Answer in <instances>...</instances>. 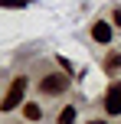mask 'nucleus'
<instances>
[{
	"instance_id": "5",
	"label": "nucleus",
	"mask_w": 121,
	"mask_h": 124,
	"mask_svg": "<svg viewBox=\"0 0 121 124\" xmlns=\"http://www.w3.org/2000/svg\"><path fill=\"white\" fill-rule=\"evenodd\" d=\"M56 124H75V105H65L62 111H59V121Z\"/></svg>"
},
{
	"instance_id": "8",
	"label": "nucleus",
	"mask_w": 121,
	"mask_h": 124,
	"mask_svg": "<svg viewBox=\"0 0 121 124\" xmlns=\"http://www.w3.org/2000/svg\"><path fill=\"white\" fill-rule=\"evenodd\" d=\"M30 0H3V7H26Z\"/></svg>"
},
{
	"instance_id": "10",
	"label": "nucleus",
	"mask_w": 121,
	"mask_h": 124,
	"mask_svg": "<svg viewBox=\"0 0 121 124\" xmlns=\"http://www.w3.org/2000/svg\"><path fill=\"white\" fill-rule=\"evenodd\" d=\"M89 124H108V121H89Z\"/></svg>"
},
{
	"instance_id": "7",
	"label": "nucleus",
	"mask_w": 121,
	"mask_h": 124,
	"mask_svg": "<svg viewBox=\"0 0 121 124\" xmlns=\"http://www.w3.org/2000/svg\"><path fill=\"white\" fill-rule=\"evenodd\" d=\"M118 65H121V52H111V56H108V62H105V72H115Z\"/></svg>"
},
{
	"instance_id": "1",
	"label": "nucleus",
	"mask_w": 121,
	"mask_h": 124,
	"mask_svg": "<svg viewBox=\"0 0 121 124\" xmlns=\"http://www.w3.org/2000/svg\"><path fill=\"white\" fill-rule=\"evenodd\" d=\"M23 95H26V78L23 75H16V78L10 82V88H7V95H3V111H13L16 105H23Z\"/></svg>"
},
{
	"instance_id": "9",
	"label": "nucleus",
	"mask_w": 121,
	"mask_h": 124,
	"mask_svg": "<svg viewBox=\"0 0 121 124\" xmlns=\"http://www.w3.org/2000/svg\"><path fill=\"white\" fill-rule=\"evenodd\" d=\"M115 26H121V10H115Z\"/></svg>"
},
{
	"instance_id": "6",
	"label": "nucleus",
	"mask_w": 121,
	"mask_h": 124,
	"mask_svg": "<svg viewBox=\"0 0 121 124\" xmlns=\"http://www.w3.org/2000/svg\"><path fill=\"white\" fill-rule=\"evenodd\" d=\"M23 111H26V121H39V118H43L39 105H23Z\"/></svg>"
},
{
	"instance_id": "2",
	"label": "nucleus",
	"mask_w": 121,
	"mask_h": 124,
	"mask_svg": "<svg viewBox=\"0 0 121 124\" xmlns=\"http://www.w3.org/2000/svg\"><path fill=\"white\" fill-rule=\"evenodd\" d=\"M65 88H69V75L52 72V75H46V78H43V92H46V95H62Z\"/></svg>"
},
{
	"instance_id": "3",
	"label": "nucleus",
	"mask_w": 121,
	"mask_h": 124,
	"mask_svg": "<svg viewBox=\"0 0 121 124\" xmlns=\"http://www.w3.org/2000/svg\"><path fill=\"white\" fill-rule=\"evenodd\" d=\"M105 111L108 114H121V82H111L105 92Z\"/></svg>"
},
{
	"instance_id": "4",
	"label": "nucleus",
	"mask_w": 121,
	"mask_h": 124,
	"mask_svg": "<svg viewBox=\"0 0 121 124\" xmlns=\"http://www.w3.org/2000/svg\"><path fill=\"white\" fill-rule=\"evenodd\" d=\"M92 39L95 43H111V23H105V20H98V23H92Z\"/></svg>"
}]
</instances>
